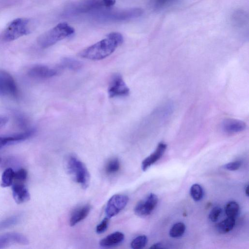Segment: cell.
Masks as SVG:
<instances>
[{
  "mask_svg": "<svg viewBox=\"0 0 249 249\" xmlns=\"http://www.w3.org/2000/svg\"><path fill=\"white\" fill-rule=\"evenodd\" d=\"M123 36L118 32H112L104 39L82 50L79 55L84 58L102 60L112 54L123 42Z\"/></svg>",
  "mask_w": 249,
  "mask_h": 249,
  "instance_id": "cell-1",
  "label": "cell"
},
{
  "mask_svg": "<svg viewBox=\"0 0 249 249\" xmlns=\"http://www.w3.org/2000/svg\"><path fill=\"white\" fill-rule=\"evenodd\" d=\"M74 30L66 22L59 23L55 26L40 35L37 39L38 45L42 48H47L57 42L71 36Z\"/></svg>",
  "mask_w": 249,
  "mask_h": 249,
  "instance_id": "cell-2",
  "label": "cell"
},
{
  "mask_svg": "<svg viewBox=\"0 0 249 249\" xmlns=\"http://www.w3.org/2000/svg\"><path fill=\"white\" fill-rule=\"evenodd\" d=\"M94 18L101 22L122 21L130 20L140 17L143 13L142 9L138 8L124 10H103L96 11Z\"/></svg>",
  "mask_w": 249,
  "mask_h": 249,
  "instance_id": "cell-3",
  "label": "cell"
},
{
  "mask_svg": "<svg viewBox=\"0 0 249 249\" xmlns=\"http://www.w3.org/2000/svg\"><path fill=\"white\" fill-rule=\"evenodd\" d=\"M30 21L25 18H18L13 20L0 35V39L5 42H11L31 32Z\"/></svg>",
  "mask_w": 249,
  "mask_h": 249,
  "instance_id": "cell-4",
  "label": "cell"
},
{
  "mask_svg": "<svg viewBox=\"0 0 249 249\" xmlns=\"http://www.w3.org/2000/svg\"><path fill=\"white\" fill-rule=\"evenodd\" d=\"M116 0H83L72 5L66 11L67 16H75L79 14L96 12L104 8L113 6Z\"/></svg>",
  "mask_w": 249,
  "mask_h": 249,
  "instance_id": "cell-5",
  "label": "cell"
},
{
  "mask_svg": "<svg viewBox=\"0 0 249 249\" xmlns=\"http://www.w3.org/2000/svg\"><path fill=\"white\" fill-rule=\"evenodd\" d=\"M66 168L73 179L83 188L88 187L89 175L85 165L74 155L68 157Z\"/></svg>",
  "mask_w": 249,
  "mask_h": 249,
  "instance_id": "cell-6",
  "label": "cell"
},
{
  "mask_svg": "<svg viewBox=\"0 0 249 249\" xmlns=\"http://www.w3.org/2000/svg\"><path fill=\"white\" fill-rule=\"evenodd\" d=\"M0 95L15 99L19 95L15 79L10 73L2 69H0Z\"/></svg>",
  "mask_w": 249,
  "mask_h": 249,
  "instance_id": "cell-7",
  "label": "cell"
},
{
  "mask_svg": "<svg viewBox=\"0 0 249 249\" xmlns=\"http://www.w3.org/2000/svg\"><path fill=\"white\" fill-rule=\"evenodd\" d=\"M129 89L119 73L114 74L109 83L108 94L110 98L126 96L129 94Z\"/></svg>",
  "mask_w": 249,
  "mask_h": 249,
  "instance_id": "cell-8",
  "label": "cell"
},
{
  "mask_svg": "<svg viewBox=\"0 0 249 249\" xmlns=\"http://www.w3.org/2000/svg\"><path fill=\"white\" fill-rule=\"evenodd\" d=\"M128 197L123 194H116L108 200L105 208L106 217L111 218L118 214L127 205Z\"/></svg>",
  "mask_w": 249,
  "mask_h": 249,
  "instance_id": "cell-9",
  "label": "cell"
},
{
  "mask_svg": "<svg viewBox=\"0 0 249 249\" xmlns=\"http://www.w3.org/2000/svg\"><path fill=\"white\" fill-rule=\"evenodd\" d=\"M158 197L154 194L150 193L144 199L139 201L134 208L135 214L144 217L149 215L156 207Z\"/></svg>",
  "mask_w": 249,
  "mask_h": 249,
  "instance_id": "cell-10",
  "label": "cell"
},
{
  "mask_svg": "<svg viewBox=\"0 0 249 249\" xmlns=\"http://www.w3.org/2000/svg\"><path fill=\"white\" fill-rule=\"evenodd\" d=\"M29 240L24 235L18 232H9L0 235V249L14 244L28 245Z\"/></svg>",
  "mask_w": 249,
  "mask_h": 249,
  "instance_id": "cell-11",
  "label": "cell"
},
{
  "mask_svg": "<svg viewBox=\"0 0 249 249\" xmlns=\"http://www.w3.org/2000/svg\"><path fill=\"white\" fill-rule=\"evenodd\" d=\"M27 73L29 76L33 78L48 79L57 75L58 71L46 65L37 64L30 68Z\"/></svg>",
  "mask_w": 249,
  "mask_h": 249,
  "instance_id": "cell-12",
  "label": "cell"
},
{
  "mask_svg": "<svg viewBox=\"0 0 249 249\" xmlns=\"http://www.w3.org/2000/svg\"><path fill=\"white\" fill-rule=\"evenodd\" d=\"M12 192L13 198L18 204L25 203L30 198L29 191L23 183L14 182Z\"/></svg>",
  "mask_w": 249,
  "mask_h": 249,
  "instance_id": "cell-13",
  "label": "cell"
},
{
  "mask_svg": "<svg viewBox=\"0 0 249 249\" xmlns=\"http://www.w3.org/2000/svg\"><path fill=\"white\" fill-rule=\"evenodd\" d=\"M247 127L246 123L235 119H227L224 120L221 125L222 130L229 134H233L244 131Z\"/></svg>",
  "mask_w": 249,
  "mask_h": 249,
  "instance_id": "cell-14",
  "label": "cell"
},
{
  "mask_svg": "<svg viewBox=\"0 0 249 249\" xmlns=\"http://www.w3.org/2000/svg\"><path fill=\"white\" fill-rule=\"evenodd\" d=\"M167 145L164 142H160L155 150L146 157L142 162V169L145 171L152 165L159 160L166 150Z\"/></svg>",
  "mask_w": 249,
  "mask_h": 249,
  "instance_id": "cell-15",
  "label": "cell"
},
{
  "mask_svg": "<svg viewBox=\"0 0 249 249\" xmlns=\"http://www.w3.org/2000/svg\"><path fill=\"white\" fill-rule=\"evenodd\" d=\"M124 235L120 231L113 232L100 241V245L103 248H110L120 244L123 242Z\"/></svg>",
  "mask_w": 249,
  "mask_h": 249,
  "instance_id": "cell-16",
  "label": "cell"
},
{
  "mask_svg": "<svg viewBox=\"0 0 249 249\" xmlns=\"http://www.w3.org/2000/svg\"><path fill=\"white\" fill-rule=\"evenodd\" d=\"M91 207L89 204H86L76 209L71 214L70 224L71 226H74L79 222L84 220L89 214Z\"/></svg>",
  "mask_w": 249,
  "mask_h": 249,
  "instance_id": "cell-17",
  "label": "cell"
},
{
  "mask_svg": "<svg viewBox=\"0 0 249 249\" xmlns=\"http://www.w3.org/2000/svg\"><path fill=\"white\" fill-rule=\"evenodd\" d=\"M22 218V214L18 213L0 220V231L17 225Z\"/></svg>",
  "mask_w": 249,
  "mask_h": 249,
  "instance_id": "cell-18",
  "label": "cell"
},
{
  "mask_svg": "<svg viewBox=\"0 0 249 249\" xmlns=\"http://www.w3.org/2000/svg\"><path fill=\"white\" fill-rule=\"evenodd\" d=\"M60 67L62 69L77 71L82 68V64L81 62L74 58L64 57L61 61Z\"/></svg>",
  "mask_w": 249,
  "mask_h": 249,
  "instance_id": "cell-19",
  "label": "cell"
},
{
  "mask_svg": "<svg viewBox=\"0 0 249 249\" xmlns=\"http://www.w3.org/2000/svg\"><path fill=\"white\" fill-rule=\"evenodd\" d=\"M235 219L227 217L216 225V229L220 233H226L231 231L234 227Z\"/></svg>",
  "mask_w": 249,
  "mask_h": 249,
  "instance_id": "cell-20",
  "label": "cell"
},
{
  "mask_svg": "<svg viewBox=\"0 0 249 249\" xmlns=\"http://www.w3.org/2000/svg\"><path fill=\"white\" fill-rule=\"evenodd\" d=\"M15 172L12 168H7L4 170L1 176V187H7L12 185L14 181Z\"/></svg>",
  "mask_w": 249,
  "mask_h": 249,
  "instance_id": "cell-21",
  "label": "cell"
},
{
  "mask_svg": "<svg viewBox=\"0 0 249 249\" xmlns=\"http://www.w3.org/2000/svg\"><path fill=\"white\" fill-rule=\"evenodd\" d=\"M121 167L118 159L112 158L106 164L105 170L107 174L111 175L116 174L119 171Z\"/></svg>",
  "mask_w": 249,
  "mask_h": 249,
  "instance_id": "cell-22",
  "label": "cell"
},
{
  "mask_svg": "<svg viewBox=\"0 0 249 249\" xmlns=\"http://www.w3.org/2000/svg\"><path fill=\"white\" fill-rule=\"evenodd\" d=\"M225 211L228 217L235 219L239 213V204L234 201H231L226 205Z\"/></svg>",
  "mask_w": 249,
  "mask_h": 249,
  "instance_id": "cell-23",
  "label": "cell"
},
{
  "mask_svg": "<svg viewBox=\"0 0 249 249\" xmlns=\"http://www.w3.org/2000/svg\"><path fill=\"white\" fill-rule=\"evenodd\" d=\"M186 227L182 222H178L171 227L169 231V235L173 238H179L185 232Z\"/></svg>",
  "mask_w": 249,
  "mask_h": 249,
  "instance_id": "cell-24",
  "label": "cell"
},
{
  "mask_svg": "<svg viewBox=\"0 0 249 249\" xmlns=\"http://www.w3.org/2000/svg\"><path fill=\"white\" fill-rule=\"evenodd\" d=\"M20 140V136L17 133L9 136H0V149L6 145L18 142Z\"/></svg>",
  "mask_w": 249,
  "mask_h": 249,
  "instance_id": "cell-25",
  "label": "cell"
},
{
  "mask_svg": "<svg viewBox=\"0 0 249 249\" xmlns=\"http://www.w3.org/2000/svg\"><path fill=\"white\" fill-rule=\"evenodd\" d=\"M190 193L192 198L196 201L201 200L204 195L203 188L198 184H194L191 186Z\"/></svg>",
  "mask_w": 249,
  "mask_h": 249,
  "instance_id": "cell-26",
  "label": "cell"
},
{
  "mask_svg": "<svg viewBox=\"0 0 249 249\" xmlns=\"http://www.w3.org/2000/svg\"><path fill=\"white\" fill-rule=\"evenodd\" d=\"M148 239L146 236L140 235L134 238L131 242L130 246L132 249H140L144 248L147 244Z\"/></svg>",
  "mask_w": 249,
  "mask_h": 249,
  "instance_id": "cell-27",
  "label": "cell"
},
{
  "mask_svg": "<svg viewBox=\"0 0 249 249\" xmlns=\"http://www.w3.org/2000/svg\"><path fill=\"white\" fill-rule=\"evenodd\" d=\"M27 170L24 168H20L15 172L14 182L23 183L27 179Z\"/></svg>",
  "mask_w": 249,
  "mask_h": 249,
  "instance_id": "cell-28",
  "label": "cell"
},
{
  "mask_svg": "<svg viewBox=\"0 0 249 249\" xmlns=\"http://www.w3.org/2000/svg\"><path fill=\"white\" fill-rule=\"evenodd\" d=\"M15 119L18 126L23 129H29L28 126L29 122L27 118L21 114H16L15 115Z\"/></svg>",
  "mask_w": 249,
  "mask_h": 249,
  "instance_id": "cell-29",
  "label": "cell"
},
{
  "mask_svg": "<svg viewBox=\"0 0 249 249\" xmlns=\"http://www.w3.org/2000/svg\"><path fill=\"white\" fill-rule=\"evenodd\" d=\"M222 213V209L219 206L213 207L209 214V219L212 222H214L218 220Z\"/></svg>",
  "mask_w": 249,
  "mask_h": 249,
  "instance_id": "cell-30",
  "label": "cell"
},
{
  "mask_svg": "<svg viewBox=\"0 0 249 249\" xmlns=\"http://www.w3.org/2000/svg\"><path fill=\"white\" fill-rule=\"evenodd\" d=\"M109 218L107 217L104 218L102 221L96 226V232L98 234L104 232L108 225Z\"/></svg>",
  "mask_w": 249,
  "mask_h": 249,
  "instance_id": "cell-31",
  "label": "cell"
},
{
  "mask_svg": "<svg viewBox=\"0 0 249 249\" xmlns=\"http://www.w3.org/2000/svg\"><path fill=\"white\" fill-rule=\"evenodd\" d=\"M241 165L240 161H234L225 164L223 168L230 171H235L238 170Z\"/></svg>",
  "mask_w": 249,
  "mask_h": 249,
  "instance_id": "cell-32",
  "label": "cell"
},
{
  "mask_svg": "<svg viewBox=\"0 0 249 249\" xmlns=\"http://www.w3.org/2000/svg\"><path fill=\"white\" fill-rule=\"evenodd\" d=\"M8 122V118L4 116H0V129L4 126Z\"/></svg>",
  "mask_w": 249,
  "mask_h": 249,
  "instance_id": "cell-33",
  "label": "cell"
},
{
  "mask_svg": "<svg viewBox=\"0 0 249 249\" xmlns=\"http://www.w3.org/2000/svg\"><path fill=\"white\" fill-rule=\"evenodd\" d=\"M170 0H157L156 4L159 6H163V5L165 4V3H168Z\"/></svg>",
  "mask_w": 249,
  "mask_h": 249,
  "instance_id": "cell-34",
  "label": "cell"
},
{
  "mask_svg": "<svg viewBox=\"0 0 249 249\" xmlns=\"http://www.w3.org/2000/svg\"><path fill=\"white\" fill-rule=\"evenodd\" d=\"M162 245L161 243H157L154 245H153L150 248V249H159V248H162V247L161 246Z\"/></svg>",
  "mask_w": 249,
  "mask_h": 249,
  "instance_id": "cell-35",
  "label": "cell"
},
{
  "mask_svg": "<svg viewBox=\"0 0 249 249\" xmlns=\"http://www.w3.org/2000/svg\"><path fill=\"white\" fill-rule=\"evenodd\" d=\"M245 194L248 196H249V185L245 187Z\"/></svg>",
  "mask_w": 249,
  "mask_h": 249,
  "instance_id": "cell-36",
  "label": "cell"
},
{
  "mask_svg": "<svg viewBox=\"0 0 249 249\" xmlns=\"http://www.w3.org/2000/svg\"><path fill=\"white\" fill-rule=\"evenodd\" d=\"M1 158H0V163L1 162Z\"/></svg>",
  "mask_w": 249,
  "mask_h": 249,
  "instance_id": "cell-37",
  "label": "cell"
}]
</instances>
